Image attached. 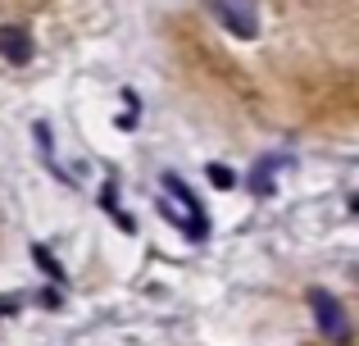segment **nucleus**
<instances>
[{"label":"nucleus","instance_id":"nucleus-4","mask_svg":"<svg viewBox=\"0 0 359 346\" xmlns=\"http://www.w3.org/2000/svg\"><path fill=\"white\" fill-rule=\"evenodd\" d=\"M0 60L5 64H32V32L18 23L0 27Z\"/></svg>","mask_w":359,"mask_h":346},{"label":"nucleus","instance_id":"nucleus-5","mask_svg":"<svg viewBox=\"0 0 359 346\" xmlns=\"http://www.w3.org/2000/svg\"><path fill=\"white\" fill-rule=\"evenodd\" d=\"M282 155H269V160H259L255 164V173H250V192L255 196H273V187H278V169H282Z\"/></svg>","mask_w":359,"mask_h":346},{"label":"nucleus","instance_id":"nucleus-8","mask_svg":"<svg viewBox=\"0 0 359 346\" xmlns=\"http://www.w3.org/2000/svg\"><path fill=\"white\" fill-rule=\"evenodd\" d=\"M32 255H36V260H41V269H46V274H50V278H55V283H64V274H60V265H55V260H50V255H46V251H41V246H32Z\"/></svg>","mask_w":359,"mask_h":346},{"label":"nucleus","instance_id":"nucleus-2","mask_svg":"<svg viewBox=\"0 0 359 346\" xmlns=\"http://www.w3.org/2000/svg\"><path fill=\"white\" fill-rule=\"evenodd\" d=\"M309 310H314V324L327 342H337V346L351 342V319H346L341 301H337L332 292H309Z\"/></svg>","mask_w":359,"mask_h":346},{"label":"nucleus","instance_id":"nucleus-9","mask_svg":"<svg viewBox=\"0 0 359 346\" xmlns=\"http://www.w3.org/2000/svg\"><path fill=\"white\" fill-rule=\"evenodd\" d=\"M9 310H18V301H9V296H5V301H0V314H9Z\"/></svg>","mask_w":359,"mask_h":346},{"label":"nucleus","instance_id":"nucleus-7","mask_svg":"<svg viewBox=\"0 0 359 346\" xmlns=\"http://www.w3.org/2000/svg\"><path fill=\"white\" fill-rule=\"evenodd\" d=\"M210 182L228 192V187H237V178H232V169H228V164H210Z\"/></svg>","mask_w":359,"mask_h":346},{"label":"nucleus","instance_id":"nucleus-6","mask_svg":"<svg viewBox=\"0 0 359 346\" xmlns=\"http://www.w3.org/2000/svg\"><path fill=\"white\" fill-rule=\"evenodd\" d=\"M100 205H105V210H109V214H114V223H118V228H123V232H132V219H128V214H123V210H118V182H109V187H105V192H100Z\"/></svg>","mask_w":359,"mask_h":346},{"label":"nucleus","instance_id":"nucleus-1","mask_svg":"<svg viewBox=\"0 0 359 346\" xmlns=\"http://www.w3.org/2000/svg\"><path fill=\"white\" fill-rule=\"evenodd\" d=\"M164 192H168V196L159 201V214H164L168 223H177L187 237L201 241L205 232H210V223H205V210H201V201L191 196V187H187L177 173H164Z\"/></svg>","mask_w":359,"mask_h":346},{"label":"nucleus","instance_id":"nucleus-3","mask_svg":"<svg viewBox=\"0 0 359 346\" xmlns=\"http://www.w3.org/2000/svg\"><path fill=\"white\" fill-rule=\"evenodd\" d=\"M210 14L228 27L232 36H255L259 32V14H255V0H210Z\"/></svg>","mask_w":359,"mask_h":346}]
</instances>
